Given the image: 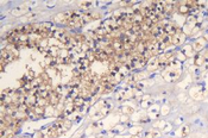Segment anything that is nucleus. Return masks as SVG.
<instances>
[{"label":"nucleus","instance_id":"f03ea898","mask_svg":"<svg viewBox=\"0 0 208 138\" xmlns=\"http://www.w3.org/2000/svg\"><path fill=\"white\" fill-rule=\"evenodd\" d=\"M181 75V69L178 70H174V69H167V71L164 73V79L169 82H172V81H176L178 77Z\"/></svg>","mask_w":208,"mask_h":138},{"label":"nucleus","instance_id":"9d476101","mask_svg":"<svg viewBox=\"0 0 208 138\" xmlns=\"http://www.w3.org/2000/svg\"><path fill=\"white\" fill-rule=\"evenodd\" d=\"M181 53H183V55H185V57H192V56H194L193 45H189V44H188V45H185Z\"/></svg>","mask_w":208,"mask_h":138},{"label":"nucleus","instance_id":"f257e3e1","mask_svg":"<svg viewBox=\"0 0 208 138\" xmlns=\"http://www.w3.org/2000/svg\"><path fill=\"white\" fill-rule=\"evenodd\" d=\"M134 92H136V91H133L132 88L127 87V88H124V89L118 91L117 98H118L119 100H129V99H131L132 97L134 95Z\"/></svg>","mask_w":208,"mask_h":138},{"label":"nucleus","instance_id":"4be33fe9","mask_svg":"<svg viewBox=\"0 0 208 138\" xmlns=\"http://www.w3.org/2000/svg\"><path fill=\"white\" fill-rule=\"evenodd\" d=\"M206 57H207V60H208V54H207V55H206Z\"/></svg>","mask_w":208,"mask_h":138},{"label":"nucleus","instance_id":"412c9836","mask_svg":"<svg viewBox=\"0 0 208 138\" xmlns=\"http://www.w3.org/2000/svg\"><path fill=\"white\" fill-rule=\"evenodd\" d=\"M91 1H80L79 2V6L80 7H82V8H88V7H91Z\"/></svg>","mask_w":208,"mask_h":138},{"label":"nucleus","instance_id":"6ab92c4d","mask_svg":"<svg viewBox=\"0 0 208 138\" xmlns=\"http://www.w3.org/2000/svg\"><path fill=\"white\" fill-rule=\"evenodd\" d=\"M104 86V93H109V92H112L113 91V88H114V86L112 84H102Z\"/></svg>","mask_w":208,"mask_h":138},{"label":"nucleus","instance_id":"1a4fd4ad","mask_svg":"<svg viewBox=\"0 0 208 138\" xmlns=\"http://www.w3.org/2000/svg\"><path fill=\"white\" fill-rule=\"evenodd\" d=\"M192 11H193V10L185 4V1H183V5H180V6H178V12H180V15H189Z\"/></svg>","mask_w":208,"mask_h":138},{"label":"nucleus","instance_id":"4468645a","mask_svg":"<svg viewBox=\"0 0 208 138\" xmlns=\"http://www.w3.org/2000/svg\"><path fill=\"white\" fill-rule=\"evenodd\" d=\"M15 131L13 129H10L8 127L7 130L5 131L4 135H1V138H15Z\"/></svg>","mask_w":208,"mask_h":138},{"label":"nucleus","instance_id":"2eb2a0df","mask_svg":"<svg viewBox=\"0 0 208 138\" xmlns=\"http://www.w3.org/2000/svg\"><path fill=\"white\" fill-rule=\"evenodd\" d=\"M32 110L36 112V114L38 115V117H42V115L45 114V107H40V106H35V107H32Z\"/></svg>","mask_w":208,"mask_h":138},{"label":"nucleus","instance_id":"dca6fc26","mask_svg":"<svg viewBox=\"0 0 208 138\" xmlns=\"http://www.w3.org/2000/svg\"><path fill=\"white\" fill-rule=\"evenodd\" d=\"M187 23L192 24V25H194V24H197V17H196V15L190 13V15H188V18H187Z\"/></svg>","mask_w":208,"mask_h":138},{"label":"nucleus","instance_id":"f3484780","mask_svg":"<svg viewBox=\"0 0 208 138\" xmlns=\"http://www.w3.org/2000/svg\"><path fill=\"white\" fill-rule=\"evenodd\" d=\"M94 18H93V13H83L82 15V22L83 23H89V22H93Z\"/></svg>","mask_w":208,"mask_h":138},{"label":"nucleus","instance_id":"7ed1b4c3","mask_svg":"<svg viewBox=\"0 0 208 138\" xmlns=\"http://www.w3.org/2000/svg\"><path fill=\"white\" fill-rule=\"evenodd\" d=\"M185 41V35L183 33V31L177 30L176 31V33L172 36V44H175V45H181V44H183Z\"/></svg>","mask_w":208,"mask_h":138},{"label":"nucleus","instance_id":"39448f33","mask_svg":"<svg viewBox=\"0 0 208 138\" xmlns=\"http://www.w3.org/2000/svg\"><path fill=\"white\" fill-rule=\"evenodd\" d=\"M158 62H159L158 56H154L152 58H150L149 62H147V69L150 71H154L156 69H158Z\"/></svg>","mask_w":208,"mask_h":138},{"label":"nucleus","instance_id":"5701e85b","mask_svg":"<svg viewBox=\"0 0 208 138\" xmlns=\"http://www.w3.org/2000/svg\"><path fill=\"white\" fill-rule=\"evenodd\" d=\"M133 138H138V137H133Z\"/></svg>","mask_w":208,"mask_h":138},{"label":"nucleus","instance_id":"9b49d317","mask_svg":"<svg viewBox=\"0 0 208 138\" xmlns=\"http://www.w3.org/2000/svg\"><path fill=\"white\" fill-rule=\"evenodd\" d=\"M181 61H178V60H172V61L170 62L169 64H168V69H174V70H178V69H181Z\"/></svg>","mask_w":208,"mask_h":138},{"label":"nucleus","instance_id":"6e6552de","mask_svg":"<svg viewBox=\"0 0 208 138\" xmlns=\"http://www.w3.org/2000/svg\"><path fill=\"white\" fill-rule=\"evenodd\" d=\"M28 6L26 5H22L20 7L18 8H15L13 11H12V15H26L28 13Z\"/></svg>","mask_w":208,"mask_h":138},{"label":"nucleus","instance_id":"a211bd4d","mask_svg":"<svg viewBox=\"0 0 208 138\" xmlns=\"http://www.w3.org/2000/svg\"><path fill=\"white\" fill-rule=\"evenodd\" d=\"M159 136V132L157 130H151L149 131L146 133V136H145V138H157Z\"/></svg>","mask_w":208,"mask_h":138},{"label":"nucleus","instance_id":"20e7f679","mask_svg":"<svg viewBox=\"0 0 208 138\" xmlns=\"http://www.w3.org/2000/svg\"><path fill=\"white\" fill-rule=\"evenodd\" d=\"M73 15V12L71 11H68V12H62V13H58V15L55 17V20L57 23H63L66 24Z\"/></svg>","mask_w":208,"mask_h":138},{"label":"nucleus","instance_id":"f8f14e48","mask_svg":"<svg viewBox=\"0 0 208 138\" xmlns=\"http://www.w3.org/2000/svg\"><path fill=\"white\" fill-rule=\"evenodd\" d=\"M73 102H74V105H75L77 108H80V107H82V106L86 104V99L85 98H82V97H77L76 99H74Z\"/></svg>","mask_w":208,"mask_h":138},{"label":"nucleus","instance_id":"ddd939ff","mask_svg":"<svg viewBox=\"0 0 208 138\" xmlns=\"http://www.w3.org/2000/svg\"><path fill=\"white\" fill-rule=\"evenodd\" d=\"M203 62H205V55L203 54H199L195 56V60H194V63L196 64V66H202L203 64Z\"/></svg>","mask_w":208,"mask_h":138},{"label":"nucleus","instance_id":"aec40b11","mask_svg":"<svg viewBox=\"0 0 208 138\" xmlns=\"http://www.w3.org/2000/svg\"><path fill=\"white\" fill-rule=\"evenodd\" d=\"M189 133H190L189 126H183L182 130H181V136H182V137H187V136H189Z\"/></svg>","mask_w":208,"mask_h":138},{"label":"nucleus","instance_id":"423d86ee","mask_svg":"<svg viewBox=\"0 0 208 138\" xmlns=\"http://www.w3.org/2000/svg\"><path fill=\"white\" fill-rule=\"evenodd\" d=\"M50 105L51 106H57L58 104H60V101H61L62 97L60 95V94H57V93L55 92V91H53L51 92V94H50Z\"/></svg>","mask_w":208,"mask_h":138},{"label":"nucleus","instance_id":"0eeeda50","mask_svg":"<svg viewBox=\"0 0 208 138\" xmlns=\"http://www.w3.org/2000/svg\"><path fill=\"white\" fill-rule=\"evenodd\" d=\"M206 44H207V41H206V38H200L194 43L193 49L194 50H196V51H200V50L203 49V46L206 45Z\"/></svg>","mask_w":208,"mask_h":138}]
</instances>
